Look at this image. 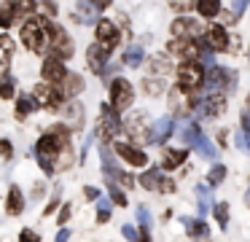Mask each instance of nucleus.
<instances>
[{
    "label": "nucleus",
    "instance_id": "obj_17",
    "mask_svg": "<svg viewBox=\"0 0 250 242\" xmlns=\"http://www.w3.org/2000/svg\"><path fill=\"white\" fill-rule=\"evenodd\" d=\"M226 110V100H223L221 94H212V97H207V100H199V105H196V116L199 118H205V116H218V113H223Z\"/></svg>",
    "mask_w": 250,
    "mask_h": 242
},
{
    "label": "nucleus",
    "instance_id": "obj_60",
    "mask_svg": "<svg viewBox=\"0 0 250 242\" xmlns=\"http://www.w3.org/2000/svg\"><path fill=\"white\" fill-rule=\"evenodd\" d=\"M245 204L250 207V183H248V191H245Z\"/></svg>",
    "mask_w": 250,
    "mask_h": 242
},
{
    "label": "nucleus",
    "instance_id": "obj_10",
    "mask_svg": "<svg viewBox=\"0 0 250 242\" xmlns=\"http://www.w3.org/2000/svg\"><path fill=\"white\" fill-rule=\"evenodd\" d=\"M202 41L207 43L210 51H226V48L231 46V35L226 32V27H223V24H210Z\"/></svg>",
    "mask_w": 250,
    "mask_h": 242
},
{
    "label": "nucleus",
    "instance_id": "obj_33",
    "mask_svg": "<svg viewBox=\"0 0 250 242\" xmlns=\"http://www.w3.org/2000/svg\"><path fill=\"white\" fill-rule=\"evenodd\" d=\"M212 213H215V220H218V226H221V231H223L229 226V204L226 202L212 204Z\"/></svg>",
    "mask_w": 250,
    "mask_h": 242
},
{
    "label": "nucleus",
    "instance_id": "obj_51",
    "mask_svg": "<svg viewBox=\"0 0 250 242\" xmlns=\"http://www.w3.org/2000/svg\"><path fill=\"white\" fill-rule=\"evenodd\" d=\"M121 231H124V237H126V240H129V242H137V229H135V226H132V223H126V226H124V229H121Z\"/></svg>",
    "mask_w": 250,
    "mask_h": 242
},
{
    "label": "nucleus",
    "instance_id": "obj_37",
    "mask_svg": "<svg viewBox=\"0 0 250 242\" xmlns=\"http://www.w3.org/2000/svg\"><path fill=\"white\" fill-rule=\"evenodd\" d=\"M226 180V167L223 164H215L210 170V175H207V183H210V186H221V183Z\"/></svg>",
    "mask_w": 250,
    "mask_h": 242
},
{
    "label": "nucleus",
    "instance_id": "obj_42",
    "mask_svg": "<svg viewBox=\"0 0 250 242\" xmlns=\"http://www.w3.org/2000/svg\"><path fill=\"white\" fill-rule=\"evenodd\" d=\"M237 148L245 151V154H250V134L245 132V129H239V132H237Z\"/></svg>",
    "mask_w": 250,
    "mask_h": 242
},
{
    "label": "nucleus",
    "instance_id": "obj_45",
    "mask_svg": "<svg viewBox=\"0 0 250 242\" xmlns=\"http://www.w3.org/2000/svg\"><path fill=\"white\" fill-rule=\"evenodd\" d=\"M137 220H140V229H151V213L146 207H137Z\"/></svg>",
    "mask_w": 250,
    "mask_h": 242
},
{
    "label": "nucleus",
    "instance_id": "obj_8",
    "mask_svg": "<svg viewBox=\"0 0 250 242\" xmlns=\"http://www.w3.org/2000/svg\"><path fill=\"white\" fill-rule=\"evenodd\" d=\"M167 51L172 54L180 62H188V59H199V46H196L194 38H172L167 46Z\"/></svg>",
    "mask_w": 250,
    "mask_h": 242
},
{
    "label": "nucleus",
    "instance_id": "obj_31",
    "mask_svg": "<svg viewBox=\"0 0 250 242\" xmlns=\"http://www.w3.org/2000/svg\"><path fill=\"white\" fill-rule=\"evenodd\" d=\"M94 5L89 3V0H81V3L76 5V16H78V22H83V24H92L94 22Z\"/></svg>",
    "mask_w": 250,
    "mask_h": 242
},
{
    "label": "nucleus",
    "instance_id": "obj_52",
    "mask_svg": "<svg viewBox=\"0 0 250 242\" xmlns=\"http://www.w3.org/2000/svg\"><path fill=\"white\" fill-rule=\"evenodd\" d=\"M70 202H65V204H62V213H60V226H65L67 223V218H70Z\"/></svg>",
    "mask_w": 250,
    "mask_h": 242
},
{
    "label": "nucleus",
    "instance_id": "obj_25",
    "mask_svg": "<svg viewBox=\"0 0 250 242\" xmlns=\"http://www.w3.org/2000/svg\"><path fill=\"white\" fill-rule=\"evenodd\" d=\"M62 113H65V118L70 121L73 129H78L83 124V108H81V102H70V105H65V108H62Z\"/></svg>",
    "mask_w": 250,
    "mask_h": 242
},
{
    "label": "nucleus",
    "instance_id": "obj_41",
    "mask_svg": "<svg viewBox=\"0 0 250 242\" xmlns=\"http://www.w3.org/2000/svg\"><path fill=\"white\" fill-rule=\"evenodd\" d=\"M110 202L113 204H119V207H126V194L121 191L116 183H110Z\"/></svg>",
    "mask_w": 250,
    "mask_h": 242
},
{
    "label": "nucleus",
    "instance_id": "obj_5",
    "mask_svg": "<svg viewBox=\"0 0 250 242\" xmlns=\"http://www.w3.org/2000/svg\"><path fill=\"white\" fill-rule=\"evenodd\" d=\"M132 100H135V86L129 84L126 78H113L110 81V102H113V110L121 113L126 110V108L132 105Z\"/></svg>",
    "mask_w": 250,
    "mask_h": 242
},
{
    "label": "nucleus",
    "instance_id": "obj_26",
    "mask_svg": "<svg viewBox=\"0 0 250 242\" xmlns=\"http://www.w3.org/2000/svg\"><path fill=\"white\" fill-rule=\"evenodd\" d=\"M194 148H196V154H199L202 159H215V145H212V140L205 137V134H196Z\"/></svg>",
    "mask_w": 250,
    "mask_h": 242
},
{
    "label": "nucleus",
    "instance_id": "obj_22",
    "mask_svg": "<svg viewBox=\"0 0 250 242\" xmlns=\"http://www.w3.org/2000/svg\"><path fill=\"white\" fill-rule=\"evenodd\" d=\"M186 156H188V151H183V148H169L167 154H164V159H162V167H164V170H178V167L186 161Z\"/></svg>",
    "mask_w": 250,
    "mask_h": 242
},
{
    "label": "nucleus",
    "instance_id": "obj_24",
    "mask_svg": "<svg viewBox=\"0 0 250 242\" xmlns=\"http://www.w3.org/2000/svg\"><path fill=\"white\" fill-rule=\"evenodd\" d=\"M6 210H8V215H19L24 210V197H22V191H19L17 186H11V191H8Z\"/></svg>",
    "mask_w": 250,
    "mask_h": 242
},
{
    "label": "nucleus",
    "instance_id": "obj_54",
    "mask_svg": "<svg viewBox=\"0 0 250 242\" xmlns=\"http://www.w3.org/2000/svg\"><path fill=\"white\" fill-rule=\"evenodd\" d=\"M89 3H92L94 8H97V11H103V8H108V5L113 3V0H89Z\"/></svg>",
    "mask_w": 250,
    "mask_h": 242
},
{
    "label": "nucleus",
    "instance_id": "obj_46",
    "mask_svg": "<svg viewBox=\"0 0 250 242\" xmlns=\"http://www.w3.org/2000/svg\"><path fill=\"white\" fill-rule=\"evenodd\" d=\"M169 5H172V8L178 11V14H186V11H188L191 5H194V0H169Z\"/></svg>",
    "mask_w": 250,
    "mask_h": 242
},
{
    "label": "nucleus",
    "instance_id": "obj_36",
    "mask_svg": "<svg viewBox=\"0 0 250 242\" xmlns=\"http://www.w3.org/2000/svg\"><path fill=\"white\" fill-rule=\"evenodd\" d=\"M14 91H17L14 78H11V75H3V78H0V97H3V100H11Z\"/></svg>",
    "mask_w": 250,
    "mask_h": 242
},
{
    "label": "nucleus",
    "instance_id": "obj_16",
    "mask_svg": "<svg viewBox=\"0 0 250 242\" xmlns=\"http://www.w3.org/2000/svg\"><path fill=\"white\" fill-rule=\"evenodd\" d=\"M175 132V121L169 116H164V118H159V121H153L151 124V143H156V145H164L169 140V134Z\"/></svg>",
    "mask_w": 250,
    "mask_h": 242
},
{
    "label": "nucleus",
    "instance_id": "obj_61",
    "mask_svg": "<svg viewBox=\"0 0 250 242\" xmlns=\"http://www.w3.org/2000/svg\"><path fill=\"white\" fill-rule=\"evenodd\" d=\"M248 110H250V94H248Z\"/></svg>",
    "mask_w": 250,
    "mask_h": 242
},
{
    "label": "nucleus",
    "instance_id": "obj_56",
    "mask_svg": "<svg viewBox=\"0 0 250 242\" xmlns=\"http://www.w3.org/2000/svg\"><path fill=\"white\" fill-rule=\"evenodd\" d=\"M83 194H86V199H97L100 197V191L94 186H86V188H83Z\"/></svg>",
    "mask_w": 250,
    "mask_h": 242
},
{
    "label": "nucleus",
    "instance_id": "obj_48",
    "mask_svg": "<svg viewBox=\"0 0 250 242\" xmlns=\"http://www.w3.org/2000/svg\"><path fill=\"white\" fill-rule=\"evenodd\" d=\"M250 5V0H231V14L234 16H239V14H245V8Z\"/></svg>",
    "mask_w": 250,
    "mask_h": 242
},
{
    "label": "nucleus",
    "instance_id": "obj_50",
    "mask_svg": "<svg viewBox=\"0 0 250 242\" xmlns=\"http://www.w3.org/2000/svg\"><path fill=\"white\" fill-rule=\"evenodd\" d=\"M14 148H11V140H0V156H6V159H11Z\"/></svg>",
    "mask_w": 250,
    "mask_h": 242
},
{
    "label": "nucleus",
    "instance_id": "obj_27",
    "mask_svg": "<svg viewBox=\"0 0 250 242\" xmlns=\"http://www.w3.org/2000/svg\"><path fill=\"white\" fill-rule=\"evenodd\" d=\"M194 5L199 11V16H205V19H212L221 11V0H194Z\"/></svg>",
    "mask_w": 250,
    "mask_h": 242
},
{
    "label": "nucleus",
    "instance_id": "obj_29",
    "mask_svg": "<svg viewBox=\"0 0 250 242\" xmlns=\"http://www.w3.org/2000/svg\"><path fill=\"white\" fill-rule=\"evenodd\" d=\"M33 110H38V105H35V100H33V94H19L17 97V116L19 118H24L27 113H33Z\"/></svg>",
    "mask_w": 250,
    "mask_h": 242
},
{
    "label": "nucleus",
    "instance_id": "obj_39",
    "mask_svg": "<svg viewBox=\"0 0 250 242\" xmlns=\"http://www.w3.org/2000/svg\"><path fill=\"white\" fill-rule=\"evenodd\" d=\"M108 218H110V202L97 197V220H100V223H105Z\"/></svg>",
    "mask_w": 250,
    "mask_h": 242
},
{
    "label": "nucleus",
    "instance_id": "obj_57",
    "mask_svg": "<svg viewBox=\"0 0 250 242\" xmlns=\"http://www.w3.org/2000/svg\"><path fill=\"white\" fill-rule=\"evenodd\" d=\"M242 129L250 134V110H245V113H242Z\"/></svg>",
    "mask_w": 250,
    "mask_h": 242
},
{
    "label": "nucleus",
    "instance_id": "obj_9",
    "mask_svg": "<svg viewBox=\"0 0 250 242\" xmlns=\"http://www.w3.org/2000/svg\"><path fill=\"white\" fill-rule=\"evenodd\" d=\"M121 129V118L119 113L113 110L110 105L103 108V116H100V127H97V134L103 137V143H108V140H113V134Z\"/></svg>",
    "mask_w": 250,
    "mask_h": 242
},
{
    "label": "nucleus",
    "instance_id": "obj_34",
    "mask_svg": "<svg viewBox=\"0 0 250 242\" xmlns=\"http://www.w3.org/2000/svg\"><path fill=\"white\" fill-rule=\"evenodd\" d=\"M196 199H199V215L210 213V188H207V186H196Z\"/></svg>",
    "mask_w": 250,
    "mask_h": 242
},
{
    "label": "nucleus",
    "instance_id": "obj_12",
    "mask_svg": "<svg viewBox=\"0 0 250 242\" xmlns=\"http://www.w3.org/2000/svg\"><path fill=\"white\" fill-rule=\"evenodd\" d=\"M119 30H116V24L110 19H100L97 22V43L105 48V51H113L116 46H119Z\"/></svg>",
    "mask_w": 250,
    "mask_h": 242
},
{
    "label": "nucleus",
    "instance_id": "obj_23",
    "mask_svg": "<svg viewBox=\"0 0 250 242\" xmlns=\"http://www.w3.org/2000/svg\"><path fill=\"white\" fill-rule=\"evenodd\" d=\"M183 226L188 229V237H194V240H205L210 234V229L202 218H183Z\"/></svg>",
    "mask_w": 250,
    "mask_h": 242
},
{
    "label": "nucleus",
    "instance_id": "obj_49",
    "mask_svg": "<svg viewBox=\"0 0 250 242\" xmlns=\"http://www.w3.org/2000/svg\"><path fill=\"white\" fill-rule=\"evenodd\" d=\"M19 242H41V237L35 234V231H30V229H24L22 234H19Z\"/></svg>",
    "mask_w": 250,
    "mask_h": 242
},
{
    "label": "nucleus",
    "instance_id": "obj_59",
    "mask_svg": "<svg viewBox=\"0 0 250 242\" xmlns=\"http://www.w3.org/2000/svg\"><path fill=\"white\" fill-rule=\"evenodd\" d=\"M57 204H60V199H57V197H54V199H51V202H49V204H46V210H43V215H46V218H49V213H51V210H54V207H57Z\"/></svg>",
    "mask_w": 250,
    "mask_h": 242
},
{
    "label": "nucleus",
    "instance_id": "obj_4",
    "mask_svg": "<svg viewBox=\"0 0 250 242\" xmlns=\"http://www.w3.org/2000/svg\"><path fill=\"white\" fill-rule=\"evenodd\" d=\"M126 129V134H129L135 143L140 145H148L151 143V116H148L146 110H135L126 121H121Z\"/></svg>",
    "mask_w": 250,
    "mask_h": 242
},
{
    "label": "nucleus",
    "instance_id": "obj_1",
    "mask_svg": "<svg viewBox=\"0 0 250 242\" xmlns=\"http://www.w3.org/2000/svg\"><path fill=\"white\" fill-rule=\"evenodd\" d=\"M43 32H46V51H49V57L62 59V62L73 57L76 46H73V41L67 38V32L60 24H54L51 19H43Z\"/></svg>",
    "mask_w": 250,
    "mask_h": 242
},
{
    "label": "nucleus",
    "instance_id": "obj_18",
    "mask_svg": "<svg viewBox=\"0 0 250 242\" xmlns=\"http://www.w3.org/2000/svg\"><path fill=\"white\" fill-rule=\"evenodd\" d=\"M57 89H60V94L65 97V100H70V97H76L83 91V78L78 73H65V78L57 84Z\"/></svg>",
    "mask_w": 250,
    "mask_h": 242
},
{
    "label": "nucleus",
    "instance_id": "obj_15",
    "mask_svg": "<svg viewBox=\"0 0 250 242\" xmlns=\"http://www.w3.org/2000/svg\"><path fill=\"white\" fill-rule=\"evenodd\" d=\"M172 38H196L199 35V22L191 19V16H178V19L169 24Z\"/></svg>",
    "mask_w": 250,
    "mask_h": 242
},
{
    "label": "nucleus",
    "instance_id": "obj_53",
    "mask_svg": "<svg viewBox=\"0 0 250 242\" xmlns=\"http://www.w3.org/2000/svg\"><path fill=\"white\" fill-rule=\"evenodd\" d=\"M137 242H151V229H137Z\"/></svg>",
    "mask_w": 250,
    "mask_h": 242
},
{
    "label": "nucleus",
    "instance_id": "obj_7",
    "mask_svg": "<svg viewBox=\"0 0 250 242\" xmlns=\"http://www.w3.org/2000/svg\"><path fill=\"white\" fill-rule=\"evenodd\" d=\"M196 105H199V100H196L194 94H188V91L178 89V86L169 91V110H172L175 116H188V113L196 110Z\"/></svg>",
    "mask_w": 250,
    "mask_h": 242
},
{
    "label": "nucleus",
    "instance_id": "obj_58",
    "mask_svg": "<svg viewBox=\"0 0 250 242\" xmlns=\"http://www.w3.org/2000/svg\"><path fill=\"white\" fill-rule=\"evenodd\" d=\"M67 237H70V231H67L65 226H62V229H60V234H57V240H54V242H67Z\"/></svg>",
    "mask_w": 250,
    "mask_h": 242
},
{
    "label": "nucleus",
    "instance_id": "obj_3",
    "mask_svg": "<svg viewBox=\"0 0 250 242\" xmlns=\"http://www.w3.org/2000/svg\"><path fill=\"white\" fill-rule=\"evenodd\" d=\"M19 38H22V43H24V48H27V51L43 54V51H46L43 19H38V16H30V19H24V24H22V32H19Z\"/></svg>",
    "mask_w": 250,
    "mask_h": 242
},
{
    "label": "nucleus",
    "instance_id": "obj_21",
    "mask_svg": "<svg viewBox=\"0 0 250 242\" xmlns=\"http://www.w3.org/2000/svg\"><path fill=\"white\" fill-rule=\"evenodd\" d=\"M35 0H17V3H11V14H14V19H19V22H24V19H30V16H35Z\"/></svg>",
    "mask_w": 250,
    "mask_h": 242
},
{
    "label": "nucleus",
    "instance_id": "obj_2",
    "mask_svg": "<svg viewBox=\"0 0 250 242\" xmlns=\"http://www.w3.org/2000/svg\"><path fill=\"white\" fill-rule=\"evenodd\" d=\"M202 84H205V67H202L199 59L180 62V67H178V89L194 94V91L202 89Z\"/></svg>",
    "mask_w": 250,
    "mask_h": 242
},
{
    "label": "nucleus",
    "instance_id": "obj_44",
    "mask_svg": "<svg viewBox=\"0 0 250 242\" xmlns=\"http://www.w3.org/2000/svg\"><path fill=\"white\" fill-rule=\"evenodd\" d=\"M35 156H38V164H41V170H43L46 175H51V172H54V161H51L49 156L38 154V151H35Z\"/></svg>",
    "mask_w": 250,
    "mask_h": 242
},
{
    "label": "nucleus",
    "instance_id": "obj_11",
    "mask_svg": "<svg viewBox=\"0 0 250 242\" xmlns=\"http://www.w3.org/2000/svg\"><path fill=\"white\" fill-rule=\"evenodd\" d=\"M231 78H234V73H231V70L212 65V67L205 73V84H202V86H207L210 91H223L226 86H231Z\"/></svg>",
    "mask_w": 250,
    "mask_h": 242
},
{
    "label": "nucleus",
    "instance_id": "obj_38",
    "mask_svg": "<svg viewBox=\"0 0 250 242\" xmlns=\"http://www.w3.org/2000/svg\"><path fill=\"white\" fill-rule=\"evenodd\" d=\"M35 8H41V19H51V16H57V3H54V0L35 3Z\"/></svg>",
    "mask_w": 250,
    "mask_h": 242
},
{
    "label": "nucleus",
    "instance_id": "obj_30",
    "mask_svg": "<svg viewBox=\"0 0 250 242\" xmlns=\"http://www.w3.org/2000/svg\"><path fill=\"white\" fill-rule=\"evenodd\" d=\"M143 59H146V51H143V46H129L124 54V65L126 67H140Z\"/></svg>",
    "mask_w": 250,
    "mask_h": 242
},
{
    "label": "nucleus",
    "instance_id": "obj_6",
    "mask_svg": "<svg viewBox=\"0 0 250 242\" xmlns=\"http://www.w3.org/2000/svg\"><path fill=\"white\" fill-rule=\"evenodd\" d=\"M33 100H35V105L38 108H49V110H60L62 108V102H65V97L60 94V89H57L54 84H38L33 89Z\"/></svg>",
    "mask_w": 250,
    "mask_h": 242
},
{
    "label": "nucleus",
    "instance_id": "obj_43",
    "mask_svg": "<svg viewBox=\"0 0 250 242\" xmlns=\"http://www.w3.org/2000/svg\"><path fill=\"white\" fill-rule=\"evenodd\" d=\"M164 89V84H162V78H146V91L148 94H159V91Z\"/></svg>",
    "mask_w": 250,
    "mask_h": 242
},
{
    "label": "nucleus",
    "instance_id": "obj_14",
    "mask_svg": "<svg viewBox=\"0 0 250 242\" xmlns=\"http://www.w3.org/2000/svg\"><path fill=\"white\" fill-rule=\"evenodd\" d=\"M65 62L62 59H54V57H46L43 59V65H41V75H43V81L46 84H60L62 78H65Z\"/></svg>",
    "mask_w": 250,
    "mask_h": 242
},
{
    "label": "nucleus",
    "instance_id": "obj_20",
    "mask_svg": "<svg viewBox=\"0 0 250 242\" xmlns=\"http://www.w3.org/2000/svg\"><path fill=\"white\" fill-rule=\"evenodd\" d=\"M14 51H17L14 38H8V32H0V70H8V65L14 59Z\"/></svg>",
    "mask_w": 250,
    "mask_h": 242
},
{
    "label": "nucleus",
    "instance_id": "obj_13",
    "mask_svg": "<svg viewBox=\"0 0 250 242\" xmlns=\"http://www.w3.org/2000/svg\"><path fill=\"white\" fill-rule=\"evenodd\" d=\"M113 148L126 164H132V167H146L148 164V154L143 148H135V145H129V143H113Z\"/></svg>",
    "mask_w": 250,
    "mask_h": 242
},
{
    "label": "nucleus",
    "instance_id": "obj_32",
    "mask_svg": "<svg viewBox=\"0 0 250 242\" xmlns=\"http://www.w3.org/2000/svg\"><path fill=\"white\" fill-rule=\"evenodd\" d=\"M159 170H148V172H143L140 175V186L143 188H148V191H156V186H159Z\"/></svg>",
    "mask_w": 250,
    "mask_h": 242
},
{
    "label": "nucleus",
    "instance_id": "obj_47",
    "mask_svg": "<svg viewBox=\"0 0 250 242\" xmlns=\"http://www.w3.org/2000/svg\"><path fill=\"white\" fill-rule=\"evenodd\" d=\"M159 191H162V194H172L175 191V183L172 180H169V177H159Z\"/></svg>",
    "mask_w": 250,
    "mask_h": 242
},
{
    "label": "nucleus",
    "instance_id": "obj_19",
    "mask_svg": "<svg viewBox=\"0 0 250 242\" xmlns=\"http://www.w3.org/2000/svg\"><path fill=\"white\" fill-rule=\"evenodd\" d=\"M108 57H110V51H105L100 43H94V46L86 48V62H89V67H92L94 73H103L105 65H108Z\"/></svg>",
    "mask_w": 250,
    "mask_h": 242
},
{
    "label": "nucleus",
    "instance_id": "obj_55",
    "mask_svg": "<svg viewBox=\"0 0 250 242\" xmlns=\"http://www.w3.org/2000/svg\"><path fill=\"white\" fill-rule=\"evenodd\" d=\"M218 16H221V24H231V22L237 19L234 14H223V11H218Z\"/></svg>",
    "mask_w": 250,
    "mask_h": 242
},
{
    "label": "nucleus",
    "instance_id": "obj_40",
    "mask_svg": "<svg viewBox=\"0 0 250 242\" xmlns=\"http://www.w3.org/2000/svg\"><path fill=\"white\" fill-rule=\"evenodd\" d=\"M178 134H180V140H183V143H194V140H196V134H199V124H191V127H183Z\"/></svg>",
    "mask_w": 250,
    "mask_h": 242
},
{
    "label": "nucleus",
    "instance_id": "obj_28",
    "mask_svg": "<svg viewBox=\"0 0 250 242\" xmlns=\"http://www.w3.org/2000/svg\"><path fill=\"white\" fill-rule=\"evenodd\" d=\"M151 73H153V75H167V73H172V59L164 57V54H156V57L151 59Z\"/></svg>",
    "mask_w": 250,
    "mask_h": 242
},
{
    "label": "nucleus",
    "instance_id": "obj_35",
    "mask_svg": "<svg viewBox=\"0 0 250 242\" xmlns=\"http://www.w3.org/2000/svg\"><path fill=\"white\" fill-rule=\"evenodd\" d=\"M14 22L11 14V3L8 0H0V30H8V24Z\"/></svg>",
    "mask_w": 250,
    "mask_h": 242
}]
</instances>
